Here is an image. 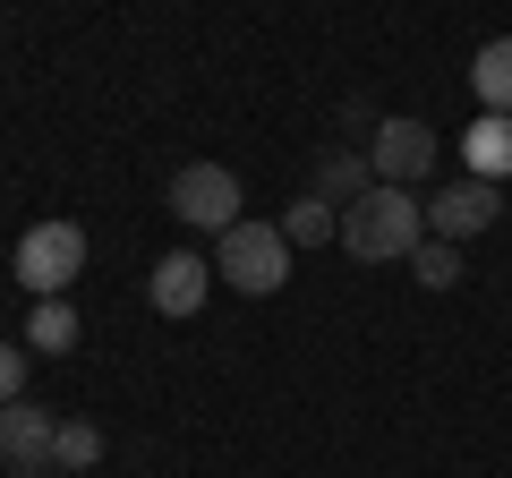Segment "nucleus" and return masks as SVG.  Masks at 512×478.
<instances>
[{
	"label": "nucleus",
	"mask_w": 512,
	"mask_h": 478,
	"mask_svg": "<svg viewBox=\"0 0 512 478\" xmlns=\"http://www.w3.org/2000/svg\"><path fill=\"white\" fill-rule=\"evenodd\" d=\"M427 239V205L410 197V188H367L359 205H342V248L359 265H393V257H410V248H419Z\"/></svg>",
	"instance_id": "1"
},
{
	"label": "nucleus",
	"mask_w": 512,
	"mask_h": 478,
	"mask_svg": "<svg viewBox=\"0 0 512 478\" xmlns=\"http://www.w3.org/2000/svg\"><path fill=\"white\" fill-rule=\"evenodd\" d=\"M214 274L231 282V291H248V299L282 291V282H291V239H282V222H231L222 248H214Z\"/></svg>",
	"instance_id": "2"
},
{
	"label": "nucleus",
	"mask_w": 512,
	"mask_h": 478,
	"mask_svg": "<svg viewBox=\"0 0 512 478\" xmlns=\"http://www.w3.org/2000/svg\"><path fill=\"white\" fill-rule=\"evenodd\" d=\"M86 274V231L77 222H35L18 239V282L35 299H69V282Z\"/></svg>",
	"instance_id": "3"
},
{
	"label": "nucleus",
	"mask_w": 512,
	"mask_h": 478,
	"mask_svg": "<svg viewBox=\"0 0 512 478\" xmlns=\"http://www.w3.org/2000/svg\"><path fill=\"white\" fill-rule=\"evenodd\" d=\"M171 214L188 222V231H231V222H248L239 214V171H222V163H188L180 180H171Z\"/></svg>",
	"instance_id": "4"
},
{
	"label": "nucleus",
	"mask_w": 512,
	"mask_h": 478,
	"mask_svg": "<svg viewBox=\"0 0 512 478\" xmlns=\"http://www.w3.org/2000/svg\"><path fill=\"white\" fill-rule=\"evenodd\" d=\"M427 163H436V129H427V120H376V137H367V171H376L384 188L427 180Z\"/></svg>",
	"instance_id": "5"
},
{
	"label": "nucleus",
	"mask_w": 512,
	"mask_h": 478,
	"mask_svg": "<svg viewBox=\"0 0 512 478\" xmlns=\"http://www.w3.org/2000/svg\"><path fill=\"white\" fill-rule=\"evenodd\" d=\"M52 436H60L52 410H35L26 393H18V402H0V453H9V478H52Z\"/></svg>",
	"instance_id": "6"
},
{
	"label": "nucleus",
	"mask_w": 512,
	"mask_h": 478,
	"mask_svg": "<svg viewBox=\"0 0 512 478\" xmlns=\"http://www.w3.org/2000/svg\"><path fill=\"white\" fill-rule=\"evenodd\" d=\"M495 214H504V205H495V180H461V188H444V197H427V239H470V231H487Z\"/></svg>",
	"instance_id": "7"
},
{
	"label": "nucleus",
	"mask_w": 512,
	"mask_h": 478,
	"mask_svg": "<svg viewBox=\"0 0 512 478\" xmlns=\"http://www.w3.org/2000/svg\"><path fill=\"white\" fill-rule=\"evenodd\" d=\"M205 291H214V265H205L197 248H171V257L154 265V316H197Z\"/></svg>",
	"instance_id": "8"
},
{
	"label": "nucleus",
	"mask_w": 512,
	"mask_h": 478,
	"mask_svg": "<svg viewBox=\"0 0 512 478\" xmlns=\"http://www.w3.org/2000/svg\"><path fill=\"white\" fill-rule=\"evenodd\" d=\"M461 154H470V180H512V111H478V129L461 137Z\"/></svg>",
	"instance_id": "9"
},
{
	"label": "nucleus",
	"mask_w": 512,
	"mask_h": 478,
	"mask_svg": "<svg viewBox=\"0 0 512 478\" xmlns=\"http://www.w3.org/2000/svg\"><path fill=\"white\" fill-rule=\"evenodd\" d=\"M367 188H376V171H367V163H359V154H350V146H333L325 163H316V197H325L333 214H342V205H359Z\"/></svg>",
	"instance_id": "10"
},
{
	"label": "nucleus",
	"mask_w": 512,
	"mask_h": 478,
	"mask_svg": "<svg viewBox=\"0 0 512 478\" xmlns=\"http://www.w3.org/2000/svg\"><path fill=\"white\" fill-rule=\"evenodd\" d=\"M470 86H478V103H487V111H512V35L478 43V60H470Z\"/></svg>",
	"instance_id": "11"
},
{
	"label": "nucleus",
	"mask_w": 512,
	"mask_h": 478,
	"mask_svg": "<svg viewBox=\"0 0 512 478\" xmlns=\"http://www.w3.org/2000/svg\"><path fill=\"white\" fill-rule=\"evenodd\" d=\"M282 239H291V248H333V239H342V214H333L325 197H299L291 214H282Z\"/></svg>",
	"instance_id": "12"
},
{
	"label": "nucleus",
	"mask_w": 512,
	"mask_h": 478,
	"mask_svg": "<svg viewBox=\"0 0 512 478\" xmlns=\"http://www.w3.org/2000/svg\"><path fill=\"white\" fill-rule=\"evenodd\" d=\"M26 342L52 350V359H60V350H77V308H69V299H35V316H26Z\"/></svg>",
	"instance_id": "13"
},
{
	"label": "nucleus",
	"mask_w": 512,
	"mask_h": 478,
	"mask_svg": "<svg viewBox=\"0 0 512 478\" xmlns=\"http://www.w3.org/2000/svg\"><path fill=\"white\" fill-rule=\"evenodd\" d=\"M94 461H103V427L60 419V436H52V470H94Z\"/></svg>",
	"instance_id": "14"
},
{
	"label": "nucleus",
	"mask_w": 512,
	"mask_h": 478,
	"mask_svg": "<svg viewBox=\"0 0 512 478\" xmlns=\"http://www.w3.org/2000/svg\"><path fill=\"white\" fill-rule=\"evenodd\" d=\"M410 274H419L427 291H453L461 282V248L453 239H419V248H410Z\"/></svg>",
	"instance_id": "15"
},
{
	"label": "nucleus",
	"mask_w": 512,
	"mask_h": 478,
	"mask_svg": "<svg viewBox=\"0 0 512 478\" xmlns=\"http://www.w3.org/2000/svg\"><path fill=\"white\" fill-rule=\"evenodd\" d=\"M26 393V342H0V402Z\"/></svg>",
	"instance_id": "16"
}]
</instances>
